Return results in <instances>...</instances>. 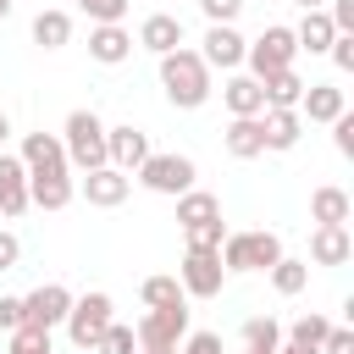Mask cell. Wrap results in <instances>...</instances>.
Wrapping results in <instances>:
<instances>
[{
	"instance_id": "obj_23",
	"label": "cell",
	"mask_w": 354,
	"mask_h": 354,
	"mask_svg": "<svg viewBox=\"0 0 354 354\" xmlns=\"http://www.w3.org/2000/svg\"><path fill=\"white\" fill-rule=\"evenodd\" d=\"M332 39H337V28H332V17H326V11H304V22L293 28V44H299V50H310V55H326V50H332Z\"/></svg>"
},
{
	"instance_id": "obj_27",
	"label": "cell",
	"mask_w": 354,
	"mask_h": 354,
	"mask_svg": "<svg viewBox=\"0 0 354 354\" xmlns=\"http://www.w3.org/2000/svg\"><path fill=\"white\" fill-rule=\"evenodd\" d=\"M66 39H72V17H66V11H39V17H33V44L61 50Z\"/></svg>"
},
{
	"instance_id": "obj_25",
	"label": "cell",
	"mask_w": 354,
	"mask_h": 354,
	"mask_svg": "<svg viewBox=\"0 0 354 354\" xmlns=\"http://www.w3.org/2000/svg\"><path fill=\"white\" fill-rule=\"evenodd\" d=\"M221 100H227V111H232V116H260V111H266V94H260V83H254V77H227Z\"/></svg>"
},
{
	"instance_id": "obj_9",
	"label": "cell",
	"mask_w": 354,
	"mask_h": 354,
	"mask_svg": "<svg viewBox=\"0 0 354 354\" xmlns=\"http://www.w3.org/2000/svg\"><path fill=\"white\" fill-rule=\"evenodd\" d=\"M149 155H155V149H149V133H138L133 122L105 127V166H116V171H127V177H133Z\"/></svg>"
},
{
	"instance_id": "obj_24",
	"label": "cell",
	"mask_w": 354,
	"mask_h": 354,
	"mask_svg": "<svg viewBox=\"0 0 354 354\" xmlns=\"http://www.w3.org/2000/svg\"><path fill=\"white\" fill-rule=\"evenodd\" d=\"M348 210H354V205H348V194H343V188H332V183L310 194V216H315V227H343V221H348Z\"/></svg>"
},
{
	"instance_id": "obj_36",
	"label": "cell",
	"mask_w": 354,
	"mask_h": 354,
	"mask_svg": "<svg viewBox=\"0 0 354 354\" xmlns=\"http://www.w3.org/2000/svg\"><path fill=\"white\" fill-rule=\"evenodd\" d=\"M177 354H221V337H216V332H188V337L177 343Z\"/></svg>"
},
{
	"instance_id": "obj_44",
	"label": "cell",
	"mask_w": 354,
	"mask_h": 354,
	"mask_svg": "<svg viewBox=\"0 0 354 354\" xmlns=\"http://www.w3.org/2000/svg\"><path fill=\"white\" fill-rule=\"evenodd\" d=\"M277 354H321V348H293V343H282Z\"/></svg>"
},
{
	"instance_id": "obj_15",
	"label": "cell",
	"mask_w": 354,
	"mask_h": 354,
	"mask_svg": "<svg viewBox=\"0 0 354 354\" xmlns=\"http://www.w3.org/2000/svg\"><path fill=\"white\" fill-rule=\"evenodd\" d=\"M22 210H28V166L0 149V216H22Z\"/></svg>"
},
{
	"instance_id": "obj_22",
	"label": "cell",
	"mask_w": 354,
	"mask_h": 354,
	"mask_svg": "<svg viewBox=\"0 0 354 354\" xmlns=\"http://www.w3.org/2000/svg\"><path fill=\"white\" fill-rule=\"evenodd\" d=\"M348 254H354L348 227H315V232H310V260H315V266H343Z\"/></svg>"
},
{
	"instance_id": "obj_30",
	"label": "cell",
	"mask_w": 354,
	"mask_h": 354,
	"mask_svg": "<svg viewBox=\"0 0 354 354\" xmlns=\"http://www.w3.org/2000/svg\"><path fill=\"white\" fill-rule=\"evenodd\" d=\"M304 282H310V266H304V260H288V254H282V260L271 266V288H277L282 299L304 293Z\"/></svg>"
},
{
	"instance_id": "obj_13",
	"label": "cell",
	"mask_w": 354,
	"mask_h": 354,
	"mask_svg": "<svg viewBox=\"0 0 354 354\" xmlns=\"http://www.w3.org/2000/svg\"><path fill=\"white\" fill-rule=\"evenodd\" d=\"M72 194H77V183L66 171H33L28 177V205H39V210H66Z\"/></svg>"
},
{
	"instance_id": "obj_2",
	"label": "cell",
	"mask_w": 354,
	"mask_h": 354,
	"mask_svg": "<svg viewBox=\"0 0 354 354\" xmlns=\"http://www.w3.org/2000/svg\"><path fill=\"white\" fill-rule=\"evenodd\" d=\"M61 149H66V166H77V171L105 166V122L94 111H72L61 127Z\"/></svg>"
},
{
	"instance_id": "obj_10",
	"label": "cell",
	"mask_w": 354,
	"mask_h": 354,
	"mask_svg": "<svg viewBox=\"0 0 354 354\" xmlns=\"http://www.w3.org/2000/svg\"><path fill=\"white\" fill-rule=\"evenodd\" d=\"M133 337H138V348H177V343L188 337V304H177V310H149Z\"/></svg>"
},
{
	"instance_id": "obj_6",
	"label": "cell",
	"mask_w": 354,
	"mask_h": 354,
	"mask_svg": "<svg viewBox=\"0 0 354 354\" xmlns=\"http://www.w3.org/2000/svg\"><path fill=\"white\" fill-rule=\"evenodd\" d=\"M194 160L188 155H149L144 166H138V183L149 188V194H166V199H177V194H188L194 188Z\"/></svg>"
},
{
	"instance_id": "obj_49",
	"label": "cell",
	"mask_w": 354,
	"mask_h": 354,
	"mask_svg": "<svg viewBox=\"0 0 354 354\" xmlns=\"http://www.w3.org/2000/svg\"><path fill=\"white\" fill-rule=\"evenodd\" d=\"M243 354H260V348H243Z\"/></svg>"
},
{
	"instance_id": "obj_19",
	"label": "cell",
	"mask_w": 354,
	"mask_h": 354,
	"mask_svg": "<svg viewBox=\"0 0 354 354\" xmlns=\"http://www.w3.org/2000/svg\"><path fill=\"white\" fill-rule=\"evenodd\" d=\"M348 111V100H343V88H332V83H304V100H299V116H310V122H337Z\"/></svg>"
},
{
	"instance_id": "obj_47",
	"label": "cell",
	"mask_w": 354,
	"mask_h": 354,
	"mask_svg": "<svg viewBox=\"0 0 354 354\" xmlns=\"http://www.w3.org/2000/svg\"><path fill=\"white\" fill-rule=\"evenodd\" d=\"M6 17H11V0H0V22H6Z\"/></svg>"
},
{
	"instance_id": "obj_18",
	"label": "cell",
	"mask_w": 354,
	"mask_h": 354,
	"mask_svg": "<svg viewBox=\"0 0 354 354\" xmlns=\"http://www.w3.org/2000/svg\"><path fill=\"white\" fill-rule=\"evenodd\" d=\"M138 44H144V50H155V55H171V50H183V22H177L171 11H155V17H144Z\"/></svg>"
},
{
	"instance_id": "obj_43",
	"label": "cell",
	"mask_w": 354,
	"mask_h": 354,
	"mask_svg": "<svg viewBox=\"0 0 354 354\" xmlns=\"http://www.w3.org/2000/svg\"><path fill=\"white\" fill-rule=\"evenodd\" d=\"M17 254H22L17 232H0V271H11V266H17Z\"/></svg>"
},
{
	"instance_id": "obj_1",
	"label": "cell",
	"mask_w": 354,
	"mask_h": 354,
	"mask_svg": "<svg viewBox=\"0 0 354 354\" xmlns=\"http://www.w3.org/2000/svg\"><path fill=\"white\" fill-rule=\"evenodd\" d=\"M160 88L177 111H199L210 100V66L199 61V50H171L160 55Z\"/></svg>"
},
{
	"instance_id": "obj_26",
	"label": "cell",
	"mask_w": 354,
	"mask_h": 354,
	"mask_svg": "<svg viewBox=\"0 0 354 354\" xmlns=\"http://www.w3.org/2000/svg\"><path fill=\"white\" fill-rule=\"evenodd\" d=\"M177 221H183V227L221 221V199H216V194H205V188H188V194H177Z\"/></svg>"
},
{
	"instance_id": "obj_3",
	"label": "cell",
	"mask_w": 354,
	"mask_h": 354,
	"mask_svg": "<svg viewBox=\"0 0 354 354\" xmlns=\"http://www.w3.org/2000/svg\"><path fill=\"white\" fill-rule=\"evenodd\" d=\"M216 254H221V271H271L282 260V238L277 232H227Z\"/></svg>"
},
{
	"instance_id": "obj_8",
	"label": "cell",
	"mask_w": 354,
	"mask_h": 354,
	"mask_svg": "<svg viewBox=\"0 0 354 354\" xmlns=\"http://www.w3.org/2000/svg\"><path fill=\"white\" fill-rule=\"evenodd\" d=\"M66 310H72V288L44 282V288H33V293L22 299V326L50 332V326H61V321H66Z\"/></svg>"
},
{
	"instance_id": "obj_28",
	"label": "cell",
	"mask_w": 354,
	"mask_h": 354,
	"mask_svg": "<svg viewBox=\"0 0 354 354\" xmlns=\"http://www.w3.org/2000/svg\"><path fill=\"white\" fill-rule=\"evenodd\" d=\"M144 304L149 310H177V304H188V293H183L177 277H144Z\"/></svg>"
},
{
	"instance_id": "obj_11",
	"label": "cell",
	"mask_w": 354,
	"mask_h": 354,
	"mask_svg": "<svg viewBox=\"0 0 354 354\" xmlns=\"http://www.w3.org/2000/svg\"><path fill=\"white\" fill-rule=\"evenodd\" d=\"M243 50H249V39H243L232 22H210L199 61H205V66H221V72H232V66H243Z\"/></svg>"
},
{
	"instance_id": "obj_31",
	"label": "cell",
	"mask_w": 354,
	"mask_h": 354,
	"mask_svg": "<svg viewBox=\"0 0 354 354\" xmlns=\"http://www.w3.org/2000/svg\"><path fill=\"white\" fill-rule=\"evenodd\" d=\"M326 332H332V321H326V315H299V321L288 326V343H293V348H321V343H326Z\"/></svg>"
},
{
	"instance_id": "obj_34",
	"label": "cell",
	"mask_w": 354,
	"mask_h": 354,
	"mask_svg": "<svg viewBox=\"0 0 354 354\" xmlns=\"http://www.w3.org/2000/svg\"><path fill=\"white\" fill-rule=\"evenodd\" d=\"M188 232V249H221V238H227V221H199V227H183Z\"/></svg>"
},
{
	"instance_id": "obj_16",
	"label": "cell",
	"mask_w": 354,
	"mask_h": 354,
	"mask_svg": "<svg viewBox=\"0 0 354 354\" xmlns=\"http://www.w3.org/2000/svg\"><path fill=\"white\" fill-rule=\"evenodd\" d=\"M88 55H94L100 66H122V61L133 55V33H127L122 22H105V28L88 33Z\"/></svg>"
},
{
	"instance_id": "obj_4",
	"label": "cell",
	"mask_w": 354,
	"mask_h": 354,
	"mask_svg": "<svg viewBox=\"0 0 354 354\" xmlns=\"http://www.w3.org/2000/svg\"><path fill=\"white\" fill-rule=\"evenodd\" d=\"M111 310H116V304H111V293H83V299H72V310H66V321H61V326H66V337H72L77 348H88V354H94V343H100V337H105V326L116 321Z\"/></svg>"
},
{
	"instance_id": "obj_42",
	"label": "cell",
	"mask_w": 354,
	"mask_h": 354,
	"mask_svg": "<svg viewBox=\"0 0 354 354\" xmlns=\"http://www.w3.org/2000/svg\"><path fill=\"white\" fill-rule=\"evenodd\" d=\"M326 17H332V28H337V33H354V0H332V11H326Z\"/></svg>"
},
{
	"instance_id": "obj_45",
	"label": "cell",
	"mask_w": 354,
	"mask_h": 354,
	"mask_svg": "<svg viewBox=\"0 0 354 354\" xmlns=\"http://www.w3.org/2000/svg\"><path fill=\"white\" fill-rule=\"evenodd\" d=\"M293 6H304V11H326V0H293Z\"/></svg>"
},
{
	"instance_id": "obj_17",
	"label": "cell",
	"mask_w": 354,
	"mask_h": 354,
	"mask_svg": "<svg viewBox=\"0 0 354 354\" xmlns=\"http://www.w3.org/2000/svg\"><path fill=\"white\" fill-rule=\"evenodd\" d=\"M221 144H227V155H232V160H254V155H266L260 116H232V122H227V133H221Z\"/></svg>"
},
{
	"instance_id": "obj_12",
	"label": "cell",
	"mask_w": 354,
	"mask_h": 354,
	"mask_svg": "<svg viewBox=\"0 0 354 354\" xmlns=\"http://www.w3.org/2000/svg\"><path fill=\"white\" fill-rule=\"evenodd\" d=\"M127 188H133V177L116 171V166H94V171H83V199L100 205V210H116V205L127 199Z\"/></svg>"
},
{
	"instance_id": "obj_7",
	"label": "cell",
	"mask_w": 354,
	"mask_h": 354,
	"mask_svg": "<svg viewBox=\"0 0 354 354\" xmlns=\"http://www.w3.org/2000/svg\"><path fill=\"white\" fill-rule=\"evenodd\" d=\"M177 282H183V293H188V299H216V293H221V282H227L221 254H210V249H188V254H183Z\"/></svg>"
},
{
	"instance_id": "obj_21",
	"label": "cell",
	"mask_w": 354,
	"mask_h": 354,
	"mask_svg": "<svg viewBox=\"0 0 354 354\" xmlns=\"http://www.w3.org/2000/svg\"><path fill=\"white\" fill-rule=\"evenodd\" d=\"M260 133H266V149H293L304 138V116L299 111H260Z\"/></svg>"
},
{
	"instance_id": "obj_20",
	"label": "cell",
	"mask_w": 354,
	"mask_h": 354,
	"mask_svg": "<svg viewBox=\"0 0 354 354\" xmlns=\"http://www.w3.org/2000/svg\"><path fill=\"white\" fill-rule=\"evenodd\" d=\"M260 94H266V111H299V100H304V77L288 66V72H271V77H260Z\"/></svg>"
},
{
	"instance_id": "obj_32",
	"label": "cell",
	"mask_w": 354,
	"mask_h": 354,
	"mask_svg": "<svg viewBox=\"0 0 354 354\" xmlns=\"http://www.w3.org/2000/svg\"><path fill=\"white\" fill-rule=\"evenodd\" d=\"M94 354H138V337H133V326L111 321V326H105V337L94 343Z\"/></svg>"
},
{
	"instance_id": "obj_40",
	"label": "cell",
	"mask_w": 354,
	"mask_h": 354,
	"mask_svg": "<svg viewBox=\"0 0 354 354\" xmlns=\"http://www.w3.org/2000/svg\"><path fill=\"white\" fill-rule=\"evenodd\" d=\"M17 326H22V299L0 293V332H17Z\"/></svg>"
},
{
	"instance_id": "obj_48",
	"label": "cell",
	"mask_w": 354,
	"mask_h": 354,
	"mask_svg": "<svg viewBox=\"0 0 354 354\" xmlns=\"http://www.w3.org/2000/svg\"><path fill=\"white\" fill-rule=\"evenodd\" d=\"M138 354H177V348H138Z\"/></svg>"
},
{
	"instance_id": "obj_5",
	"label": "cell",
	"mask_w": 354,
	"mask_h": 354,
	"mask_svg": "<svg viewBox=\"0 0 354 354\" xmlns=\"http://www.w3.org/2000/svg\"><path fill=\"white\" fill-rule=\"evenodd\" d=\"M293 55H299L293 28H266V33L243 50V61H249V77H254V83H260V77H271V72H288V66H293Z\"/></svg>"
},
{
	"instance_id": "obj_14",
	"label": "cell",
	"mask_w": 354,
	"mask_h": 354,
	"mask_svg": "<svg viewBox=\"0 0 354 354\" xmlns=\"http://www.w3.org/2000/svg\"><path fill=\"white\" fill-rule=\"evenodd\" d=\"M17 160L28 166V177H33V171H66V149H61V138H55V133H28Z\"/></svg>"
},
{
	"instance_id": "obj_46",
	"label": "cell",
	"mask_w": 354,
	"mask_h": 354,
	"mask_svg": "<svg viewBox=\"0 0 354 354\" xmlns=\"http://www.w3.org/2000/svg\"><path fill=\"white\" fill-rule=\"evenodd\" d=\"M6 133H11V122H6V111H0V149H6Z\"/></svg>"
},
{
	"instance_id": "obj_39",
	"label": "cell",
	"mask_w": 354,
	"mask_h": 354,
	"mask_svg": "<svg viewBox=\"0 0 354 354\" xmlns=\"http://www.w3.org/2000/svg\"><path fill=\"white\" fill-rule=\"evenodd\" d=\"M199 11H205L210 22H232V17L243 11V0H199Z\"/></svg>"
},
{
	"instance_id": "obj_35",
	"label": "cell",
	"mask_w": 354,
	"mask_h": 354,
	"mask_svg": "<svg viewBox=\"0 0 354 354\" xmlns=\"http://www.w3.org/2000/svg\"><path fill=\"white\" fill-rule=\"evenodd\" d=\"M6 354H50V332L17 326V332H11V348H6Z\"/></svg>"
},
{
	"instance_id": "obj_37",
	"label": "cell",
	"mask_w": 354,
	"mask_h": 354,
	"mask_svg": "<svg viewBox=\"0 0 354 354\" xmlns=\"http://www.w3.org/2000/svg\"><path fill=\"white\" fill-rule=\"evenodd\" d=\"M332 61H337V72H354V33H337L332 39V50H326Z\"/></svg>"
},
{
	"instance_id": "obj_29",
	"label": "cell",
	"mask_w": 354,
	"mask_h": 354,
	"mask_svg": "<svg viewBox=\"0 0 354 354\" xmlns=\"http://www.w3.org/2000/svg\"><path fill=\"white\" fill-rule=\"evenodd\" d=\"M243 348L277 354V348H282V326H277L271 315H249V321H243Z\"/></svg>"
},
{
	"instance_id": "obj_41",
	"label": "cell",
	"mask_w": 354,
	"mask_h": 354,
	"mask_svg": "<svg viewBox=\"0 0 354 354\" xmlns=\"http://www.w3.org/2000/svg\"><path fill=\"white\" fill-rule=\"evenodd\" d=\"M321 354H354V332L348 326H332L326 343H321Z\"/></svg>"
},
{
	"instance_id": "obj_33",
	"label": "cell",
	"mask_w": 354,
	"mask_h": 354,
	"mask_svg": "<svg viewBox=\"0 0 354 354\" xmlns=\"http://www.w3.org/2000/svg\"><path fill=\"white\" fill-rule=\"evenodd\" d=\"M127 6H133V0H77V11H83L94 28H105V22H122V17H127Z\"/></svg>"
},
{
	"instance_id": "obj_38",
	"label": "cell",
	"mask_w": 354,
	"mask_h": 354,
	"mask_svg": "<svg viewBox=\"0 0 354 354\" xmlns=\"http://www.w3.org/2000/svg\"><path fill=\"white\" fill-rule=\"evenodd\" d=\"M332 144H337V155H354V116L348 111L332 122Z\"/></svg>"
}]
</instances>
